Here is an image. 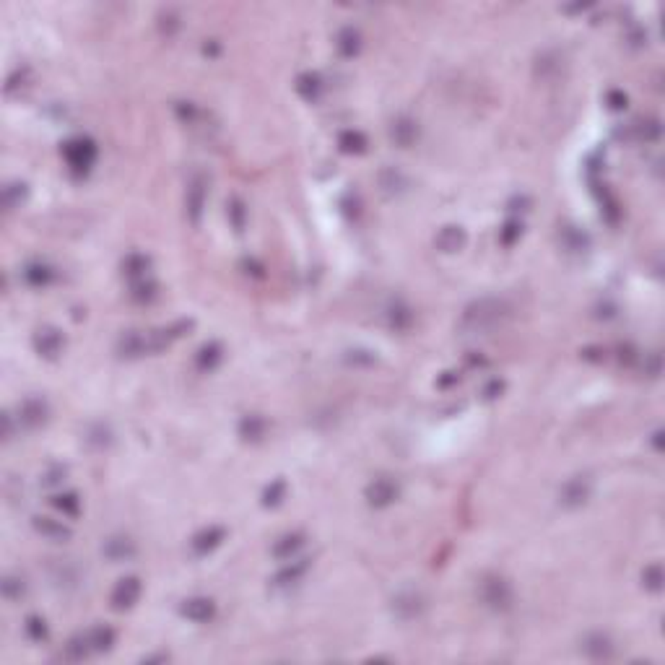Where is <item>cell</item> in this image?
<instances>
[{"instance_id": "1", "label": "cell", "mask_w": 665, "mask_h": 665, "mask_svg": "<svg viewBox=\"0 0 665 665\" xmlns=\"http://www.w3.org/2000/svg\"><path fill=\"white\" fill-rule=\"evenodd\" d=\"M512 309L504 299H494V297H483V299L468 304L463 317H460V328L471 335H489V332L499 330L507 323Z\"/></svg>"}, {"instance_id": "2", "label": "cell", "mask_w": 665, "mask_h": 665, "mask_svg": "<svg viewBox=\"0 0 665 665\" xmlns=\"http://www.w3.org/2000/svg\"><path fill=\"white\" fill-rule=\"evenodd\" d=\"M478 598L486 608L497 611V614H504L515 606V590L509 585L507 577H502L497 572L483 574L481 582H478Z\"/></svg>"}, {"instance_id": "3", "label": "cell", "mask_w": 665, "mask_h": 665, "mask_svg": "<svg viewBox=\"0 0 665 665\" xmlns=\"http://www.w3.org/2000/svg\"><path fill=\"white\" fill-rule=\"evenodd\" d=\"M97 154H99L97 143L92 138H83V135L63 143V159H66V164L70 166V172H75V175H86L94 166V161H97Z\"/></svg>"}, {"instance_id": "4", "label": "cell", "mask_w": 665, "mask_h": 665, "mask_svg": "<svg viewBox=\"0 0 665 665\" xmlns=\"http://www.w3.org/2000/svg\"><path fill=\"white\" fill-rule=\"evenodd\" d=\"M398 497H400V486L398 481H392L390 476H380V478H374V481L366 486V502L377 509L390 507Z\"/></svg>"}, {"instance_id": "5", "label": "cell", "mask_w": 665, "mask_h": 665, "mask_svg": "<svg viewBox=\"0 0 665 665\" xmlns=\"http://www.w3.org/2000/svg\"><path fill=\"white\" fill-rule=\"evenodd\" d=\"M590 494H592L590 476H574V478H569V481L561 486V491H559V502H561L564 507L574 509V507H582V504L590 499Z\"/></svg>"}, {"instance_id": "6", "label": "cell", "mask_w": 665, "mask_h": 665, "mask_svg": "<svg viewBox=\"0 0 665 665\" xmlns=\"http://www.w3.org/2000/svg\"><path fill=\"white\" fill-rule=\"evenodd\" d=\"M424 595L416 590H403L392 598V614L398 616L400 621H414L424 614Z\"/></svg>"}, {"instance_id": "7", "label": "cell", "mask_w": 665, "mask_h": 665, "mask_svg": "<svg viewBox=\"0 0 665 665\" xmlns=\"http://www.w3.org/2000/svg\"><path fill=\"white\" fill-rule=\"evenodd\" d=\"M117 351H120V356H128V359L143 356V354H154V351H151V335L141 330L123 332L120 341H117Z\"/></svg>"}, {"instance_id": "8", "label": "cell", "mask_w": 665, "mask_h": 665, "mask_svg": "<svg viewBox=\"0 0 665 665\" xmlns=\"http://www.w3.org/2000/svg\"><path fill=\"white\" fill-rule=\"evenodd\" d=\"M63 346H66V338H63V332L58 328H39V330L34 332V349H37L39 356L55 359L63 351Z\"/></svg>"}, {"instance_id": "9", "label": "cell", "mask_w": 665, "mask_h": 665, "mask_svg": "<svg viewBox=\"0 0 665 665\" xmlns=\"http://www.w3.org/2000/svg\"><path fill=\"white\" fill-rule=\"evenodd\" d=\"M182 616L187 619V621L192 623H208L213 621V616H216V603L211 598H203V595H195V598H187L182 603Z\"/></svg>"}, {"instance_id": "10", "label": "cell", "mask_w": 665, "mask_h": 665, "mask_svg": "<svg viewBox=\"0 0 665 665\" xmlns=\"http://www.w3.org/2000/svg\"><path fill=\"white\" fill-rule=\"evenodd\" d=\"M138 598H141V580L138 577H123L112 590V608L125 611V608L135 606Z\"/></svg>"}, {"instance_id": "11", "label": "cell", "mask_w": 665, "mask_h": 665, "mask_svg": "<svg viewBox=\"0 0 665 665\" xmlns=\"http://www.w3.org/2000/svg\"><path fill=\"white\" fill-rule=\"evenodd\" d=\"M18 426L24 424L29 429H37L47 421V403L42 398H26L21 406H18Z\"/></svg>"}, {"instance_id": "12", "label": "cell", "mask_w": 665, "mask_h": 665, "mask_svg": "<svg viewBox=\"0 0 665 665\" xmlns=\"http://www.w3.org/2000/svg\"><path fill=\"white\" fill-rule=\"evenodd\" d=\"M208 198V185L203 177H195L187 187V216H190L192 224H200V216H203V208H206Z\"/></svg>"}, {"instance_id": "13", "label": "cell", "mask_w": 665, "mask_h": 665, "mask_svg": "<svg viewBox=\"0 0 665 665\" xmlns=\"http://www.w3.org/2000/svg\"><path fill=\"white\" fill-rule=\"evenodd\" d=\"M21 275H24L26 286H32V289H47V286L55 281V271H52V266L42 263V260L26 263L24 271H21Z\"/></svg>"}, {"instance_id": "14", "label": "cell", "mask_w": 665, "mask_h": 665, "mask_svg": "<svg viewBox=\"0 0 665 665\" xmlns=\"http://www.w3.org/2000/svg\"><path fill=\"white\" fill-rule=\"evenodd\" d=\"M101 554L109 561H128V559L135 557V543L128 535H112L101 543Z\"/></svg>"}, {"instance_id": "15", "label": "cell", "mask_w": 665, "mask_h": 665, "mask_svg": "<svg viewBox=\"0 0 665 665\" xmlns=\"http://www.w3.org/2000/svg\"><path fill=\"white\" fill-rule=\"evenodd\" d=\"M582 652L592 657V660H608V657L614 655V642L608 640L606 634L592 632L582 640Z\"/></svg>"}, {"instance_id": "16", "label": "cell", "mask_w": 665, "mask_h": 665, "mask_svg": "<svg viewBox=\"0 0 665 665\" xmlns=\"http://www.w3.org/2000/svg\"><path fill=\"white\" fill-rule=\"evenodd\" d=\"M390 138L395 146L408 149V146H414V141L418 138V128H416V123L411 117H398V120L390 125Z\"/></svg>"}, {"instance_id": "17", "label": "cell", "mask_w": 665, "mask_h": 665, "mask_svg": "<svg viewBox=\"0 0 665 665\" xmlns=\"http://www.w3.org/2000/svg\"><path fill=\"white\" fill-rule=\"evenodd\" d=\"M224 528H218V525H211V528H206V530H200L195 538H192V551L198 554V557H206L208 551H213L224 540Z\"/></svg>"}, {"instance_id": "18", "label": "cell", "mask_w": 665, "mask_h": 665, "mask_svg": "<svg viewBox=\"0 0 665 665\" xmlns=\"http://www.w3.org/2000/svg\"><path fill=\"white\" fill-rule=\"evenodd\" d=\"M302 546H304V535H302V533H286V535H281V538L273 543V557L289 561Z\"/></svg>"}, {"instance_id": "19", "label": "cell", "mask_w": 665, "mask_h": 665, "mask_svg": "<svg viewBox=\"0 0 665 665\" xmlns=\"http://www.w3.org/2000/svg\"><path fill=\"white\" fill-rule=\"evenodd\" d=\"M335 47H338V52H341L343 58L359 55V50H361V34H359V29H354V26L341 29V32H338V39H335Z\"/></svg>"}, {"instance_id": "20", "label": "cell", "mask_w": 665, "mask_h": 665, "mask_svg": "<svg viewBox=\"0 0 665 665\" xmlns=\"http://www.w3.org/2000/svg\"><path fill=\"white\" fill-rule=\"evenodd\" d=\"M309 569V561L307 559H299V561H291V564H286L281 569V572L273 577V585L275 588H286V585H294V582H299L304 574H307Z\"/></svg>"}, {"instance_id": "21", "label": "cell", "mask_w": 665, "mask_h": 665, "mask_svg": "<svg viewBox=\"0 0 665 665\" xmlns=\"http://www.w3.org/2000/svg\"><path fill=\"white\" fill-rule=\"evenodd\" d=\"M86 640L92 645V652H107V650H112V645H115L117 634L112 626H94V629L86 632Z\"/></svg>"}, {"instance_id": "22", "label": "cell", "mask_w": 665, "mask_h": 665, "mask_svg": "<svg viewBox=\"0 0 665 665\" xmlns=\"http://www.w3.org/2000/svg\"><path fill=\"white\" fill-rule=\"evenodd\" d=\"M266 429H268V421L260 414H247L240 421V434L249 442L263 440V437H266Z\"/></svg>"}, {"instance_id": "23", "label": "cell", "mask_w": 665, "mask_h": 665, "mask_svg": "<svg viewBox=\"0 0 665 665\" xmlns=\"http://www.w3.org/2000/svg\"><path fill=\"white\" fill-rule=\"evenodd\" d=\"M34 528L47 535L50 540H68L70 538V528L63 525L60 520H52V517H34Z\"/></svg>"}, {"instance_id": "24", "label": "cell", "mask_w": 665, "mask_h": 665, "mask_svg": "<svg viewBox=\"0 0 665 665\" xmlns=\"http://www.w3.org/2000/svg\"><path fill=\"white\" fill-rule=\"evenodd\" d=\"M466 244V232L463 226H445L440 234H437V247L442 252H455Z\"/></svg>"}, {"instance_id": "25", "label": "cell", "mask_w": 665, "mask_h": 665, "mask_svg": "<svg viewBox=\"0 0 665 665\" xmlns=\"http://www.w3.org/2000/svg\"><path fill=\"white\" fill-rule=\"evenodd\" d=\"M411 323H414L411 307L403 304V302H392L390 307H387V325L395 328V330H406V328H411Z\"/></svg>"}, {"instance_id": "26", "label": "cell", "mask_w": 665, "mask_h": 665, "mask_svg": "<svg viewBox=\"0 0 665 665\" xmlns=\"http://www.w3.org/2000/svg\"><path fill=\"white\" fill-rule=\"evenodd\" d=\"M149 266H151V260L146 258V255H141V252L128 255L123 263L125 275H128L130 281H141V278H146V275H149Z\"/></svg>"}, {"instance_id": "27", "label": "cell", "mask_w": 665, "mask_h": 665, "mask_svg": "<svg viewBox=\"0 0 665 665\" xmlns=\"http://www.w3.org/2000/svg\"><path fill=\"white\" fill-rule=\"evenodd\" d=\"M297 92L307 101H315L320 97V92H323V78L317 73H302L297 78Z\"/></svg>"}, {"instance_id": "28", "label": "cell", "mask_w": 665, "mask_h": 665, "mask_svg": "<svg viewBox=\"0 0 665 665\" xmlns=\"http://www.w3.org/2000/svg\"><path fill=\"white\" fill-rule=\"evenodd\" d=\"M221 361V346L218 343H206V346H200L198 356H195V364H198V369H203V372H211L213 366Z\"/></svg>"}, {"instance_id": "29", "label": "cell", "mask_w": 665, "mask_h": 665, "mask_svg": "<svg viewBox=\"0 0 665 665\" xmlns=\"http://www.w3.org/2000/svg\"><path fill=\"white\" fill-rule=\"evenodd\" d=\"M50 502H52V507L58 509V512H63L66 517H75V515H78V509H81L78 494H73V491H63V494H55V497H52Z\"/></svg>"}, {"instance_id": "30", "label": "cell", "mask_w": 665, "mask_h": 665, "mask_svg": "<svg viewBox=\"0 0 665 665\" xmlns=\"http://www.w3.org/2000/svg\"><path fill=\"white\" fill-rule=\"evenodd\" d=\"M338 146L346 154H361V151H366V135L359 130H343L338 135Z\"/></svg>"}, {"instance_id": "31", "label": "cell", "mask_w": 665, "mask_h": 665, "mask_svg": "<svg viewBox=\"0 0 665 665\" xmlns=\"http://www.w3.org/2000/svg\"><path fill=\"white\" fill-rule=\"evenodd\" d=\"M66 655L70 657V660H83V657L92 655V645H89V640H86V632L83 634H75L73 640L66 645Z\"/></svg>"}, {"instance_id": "32", "label": "cell", "mask_w": 665, "mask_h": 665, "mask_svg": "<svg viewBox=\"0 0 665 665\" xmlns=\"http://www.w3.org/2000/svg\"><path fill=\"white\" fill-rule=\"evenodd\" d=\"M156 283L151 281V278H141V281H133V291H130V297H133L135 302H141V304H146V302L156 299Z\"/></svg>"}, {"instance_id": "33", "label": "cell", "mask_w": 665, "mask_h": 665, "mask_svg": "<svg viewBox=\"0 0 665 665\" xmlns=\"http://www.w3.org/2000/svg\"><path fill=\"white\" fill-rule=\"evenodd\" d=\"M24 592H26L24 577H18V574H6V580H3V595H6L8 600H18Z\"/></svg>"}, {"instance_id": "34", "label": "cell", "mask_w": 665, "mask_h": 665, "mask_svg": "<svg viewBox=\"0 0 665 665\" xmlns=\"http://www.w3.org/2000/svg\"><path fill=\"white\" fill-rule=\"evenodd\" d=\"M26 634H29V640L32 642H44L50 632H47L44 619H39V616H29V619H26Z\"/></svg>"}, {"instance_id": "35", "label": "cell", "mask_w": 665, "mask_h": 665, "mask_svg": "<svg viewBox=\"0 0 665 665\" xmlns=\"http://www.w3.org/2000/svg\"><path fill=\"white\" fill-rule=\"evenodd\" d=\"M24 195H26V185L24 182H11V185H6V190H3V200H6V208L8 211H13V208L24 200Z\"/></svg>"}, {"instance_id": "36", "label": "cell", "mask_w": 665, "mask_h": 665, "mask_svg": "<svg viewBox=\"0 0 665 665\" xmlns=\"http://www.w3.org/2000/svg\"><path fill=\"white\" fill-rule=\"evenodd\" d=\"M283 497H286V483L278 478V481H273L266 491H263V504H266V507H275Z\"/></svg>"}, {"instance_id": "37", "label": "cell", "mask_w": 665, "mask_h": 665, "mask_svg": "<svg viewBox=\"0 0 665 665\" xmlns=\"http://www.w3.org/2000/svg\"><path fill=\"white\" fill-rule=\"evenodd\" d=\"M642 580H645V588H650V590H660L663 588V569H660V564H652L645 569V574H642Z\"/></svg>"}, {"instance_id": "38", "label": "cell", "mask_w": 665, "mask_h": 665, "mask_svg": "<svg viewBox=\"0 0 665 665\" xmlns=\"http://www.w3.org/2000/svg\"><path fill=\"white\" fill-rule=\"evenodd\" d=\"M520 232H523V224H520L517 218H509L507 224H504V229L499 232V240H502V244H507V247H509V244H512V242L520 237Z\"/></svg>"}, {"instance_id": "39", "label": "cell", "mask_w": 665, "mask_h": 665, "mask_svg": "<svg viewBox=\"0 0 665 665\" xmlns=\"http://www.w3.org/2000/svg\"><path fill=\"white\" fill-rule=\"evenodd\" d=\"M109 440H112V434H109L107 426H101V424H99V426H94L92 434L86 437V442H89L92 447H107Z\"/></svg>"}, {"instance_id": "40", "label": "cell", "mask_w": 665, "mask_h": 665, "mask_svg": "<svg viewBox=\"0 0 665 665\" xmlns=\"http://www.w3.org/2000/svg\"><path fill=\"white\" fill-rule=\"evenodd\" d=\"M229 216H232L234 229L242 232V226H244V206H242L240 198H232V203H229Z\"/></svg>"}, {"instance_id": "41", "label": "cell", "mask_w": 665, "mask_h": 665, "mask_svg": "<svg viewBox=\"0 0 665 665\" xmlns=\"http://www.w3.org/2000/svg\"><path fill=\"white\" fill-rule=\"evenodd\" d=\"M66 473H68V471L63 466H52L50 471H44V476H42V483H44V486H58V483H63Z\"/></svg>"}, {"instance_id": "42", "label": "cell", "mask_w": 665, "mask_h": 665, "mask_svg": "<svg viewBox=\"0 0 665 665\" xmlns=\"http://www.w3.org/2000/svg\"><path fill=\"white\" fill-rule=\"evenodd\" d=\"M177 115H180L182 123H192L195 115H198V109H195V104H190V101H180V104H177Z\"/></svg>"}, {"instance_id": "43", "label": "cell", "mask_w": 665, "mask_h": 665, "mask_svg": "<svg viewBox=\"0 0 665 665\" xmlns=\"http://www.w3.org/2000/svg\"><path fill=\"white\" fill-rule=\"evenodd\" d=\"M502 390H504V383H502V380H491V383L483 387V398L494 400L497 395H502Z\"/></svg>"}, {"instance_id": "44", "label": "cell", "mask_w": 665, "mask_h": 665, "mask_svg": "<svg viewBox=\"0 0 665 665\" xmlns=\"http://www.w3.org/2000/svg\"><path fill=\"white\" fill-rule=\"evenodd\" d=\"M351 356H349V361L351 364H374V354H369V351H349Z\"/></svg>"}, {"instance_id": "45", "label": "cell", "mask_w": 665, "mask_h": 665, "mask_svg": "<svg viewBox=\"0 0 665 665\" xmlns=\"http://www.w3.org/2000/svg\"><path fill=\"white\" fill-rule=\"evenodd\" d=\"M608 104H611V109H621V107H626V94H621V92H608Z\"/></svg>"}, {"instance_id": "46", "label": "cell", "mask_w": 665, "mask_h": 665, "mask_svg": "<svg viewBox=\"0 0 665 665\" xmlns=\"http://www.w3.org/2000/svg\"><path fill=\"white\" fill-rule=\"evenodd\" d=\"M3 424H6V434H3V437H6V440H13V416L11 414L3 416Z\"/></svg>"}]
</instances>
